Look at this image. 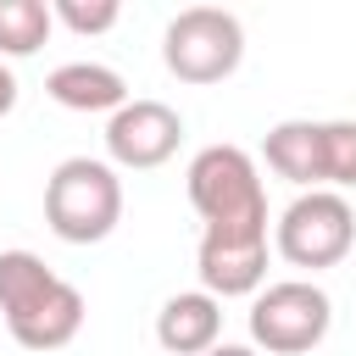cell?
<instances>
[{
	"label": "cell",
	"instance_id": "6da1fadb",
	"mask_svg": "<svg viewBox=\"0 0 356 356\" xmlns=\"http://www.w3.org/2000/svg\"><path fill=\"white\" fill-rule=\"evenodd\" d=\"M0 317L22 350H61L83 328V295L33 250H0Z\"/></svg>",
	"mask_w": 356,
	"mask_h": 356
},
{
	"label": "cell",
	"instance_id": "7a4b0ae2",
	"mask_svg": "<svg viewBox=\"0 0 356 356\" xmlns=\"http://www.w3.org/2000/svg\"><path fill=\"white\" fill-rule=\"evenodd\" d=\"M189 206L200 211L206 228L222 234H267V189L256 172V156L239 145H206L195 150L189 172H184Z\"/></svg>",
	"mask_w": 356,
	"mask_h": 356
},
{
	"label": "cell",
	"instance_id": "3957f363",
	"mask_svg": "<svg viewBox=\"0 0 356 356\" xmlns=\"http://www.w3.org/2000/svg\"><path fill=\"white\" fill-rule=\"evenodd\" d=\"M44 222L67 245H100L122 222V178L111 161L67 156L44 178Z\"/></svg>",
	"mask_w": 356,
	"mask_h": 356
},
{
	"label": "cell",
	"instance_id": "277c9868",
	"mask_svg": "<svg viewBox=\"0 0 356 356\" xmlns=\"http://www.w3.org/2000/svg\"><path fill=\"white\" fill-rule=\"evenodd\" d=\"M161 61L178 83H222L245 61V28L222 6H184L161 33Z\"/></svg>",
	"mask_w": 356,
	"mask_h": 356
},
{
	"label": "cell",
	"instance_id": "5b68a950",
	"mask_svg": "<svg viewBox=\"0 0 356 356\" xmlns=\"http://www.w3.org/2000/svg\"><path fill=\"white\" fill-rule=\"evenodd\" d=\"M356 245V211L339 189H306L284 206V217L273 222V250L289 267H339Z\"/></svg>",
	"mask_w": 356,
	"mask_h": 356
},
{
	"label": "cell",
	"instance_id": "8992f818",
	"mask_svg": "<svg viewBox=\"0 0 356 356\" xmlns=\"http://www.w3.org/2000/svg\"><path fill=\"white\" fill-rule=\"evenodd\" d=\"M334 323V300L312 284V278H284L267 284L250 300V345L267 356H306L328 339Z\"/></svg>",
	"mask_w": 356,
	"mask_h": 356
},
{
	"label": "cell",
	"instance_id": "52a82bcc",
	"mask_svg": "<svg viewBox=\"0 0 356 356\" xmlns=\"http://www.w3.org/2000/svg\"><path fill=\"white\" fill-rule=\"evenodd\" d=\"M178 139H184V117L167 100H128L122 111L106 117V156H111V167L150 172V167L178 156Z\"/></svg>",
	"mask_w": 356,
	"mask_h": 356
},
{
	"label": "cell",
	"instance_id": "ba28073f",
	"mask_svg": "<svg viewBox=\"0 0 356 356\" xmlns=\"http://www.w3.org/2000/svg\"><path fill=\"white\" fill-rule=\"evenodd\" d=\"M195 273H200V289L217 295V300L261 295L267 289V234H222V228H206L200 234V250H195Z\"/></svg>",
	"mask_w": 356,
	"mask_h": 356
},
{
	"label": "cell",
	"instance_id": "9c48e42d",
	"mask_svg": "<svg viewBox=\"0 0 356 356\" xmlns=\"http://www.w3.org/2000/svg\"><path fill=\"white\" fill-rule=\"evenodd\" d=\"M156 345L167 356H206L222 345V300L206 289L167 295L156 312Z\"/></svg>",
	"mask_w": 356,
	"mask_h": 356
},
{
	"label": "cell",
	"instance_id": "30bf717a",
	"mask_svg": "<svg viewBox=\"0 0 356 356\" xmlns=\"http://www.w3.org/2000/svg\"><path fill=\"white\" fill-rule=\"evenodd\" d=\"M261 156H267V167H273L278 178H289L300 195H306V189H328V184H323V122L289 117V122L267 128Z\"/></svg>",
	"mask_w": 356,
	"mask_h": 356
},
{
	"label": "cell",
	"instance_id": "8fae6325",
	"mask_svg": "<svg viewBox=\"0 0 356 356\" xmlns=\"http://www.w3.org/2000/svg\"><path fill=\"white\" fill-rule=\"evenodd\" d=\"M44 95L56 106H67V111H106V117L128 106V83L106 61H61L44 78Z\"/></svg>",
	"mask_w": 356,
	"mask_h": 356
},
{
	"label": "cell",
	"instance_id": "7c38bea8",
	"mask_svg": "<svg viewBox=\"0 0 356 356\" xmlns=\"http://www.w3.org/2000/svg\"><path fill=\"white\" fill-rule=\"evenodd\" d=\"M56 17L44 0H0V56H33L50 39Z\"/></svg>",
	"mask_w": 356,
	"mask_h": 356
},
{
	"label": "cell",
	"instance_id": "4fadbf2b",
	"mask_svg": "<svg viewBox=\"0 0 356 356\" xmlns=\"http://www.w3.org/2000/svg\"><path fill=\"white\" fill-rule=\"evenodd\" d=\"M323 184L328 189H356V122L350 117L323 122Z\"/></svg>",
	"mask_w": 356,
	"mask_h": 356
},
{
	"label": "cell",
	"instance_id": "5bb4252c",
	"mask_svg": "<svg viewBox=\"0 0 356 356\" xmlns=\"http://www.w3.org/2000/svg\"><path fill=\"white\" fill-rule=\"evenodd\" d=\"M50 17L61 22V28H72V33H111L117 28V17H122V6L117 0H50Z\"/></svg>",
	"mask_w": 356,
	"mask_h": 356
},
{
	"label": "cell",
	"instance_id": "9a60e30c",
	"mask_svg": "<svg viewBox=\"0 0 356 356\" xmlns=\"http://www.w3.org/2000/svg\"><path fill=\"white\" fill-rule=\"evenodd\" d=\"M17 111V78H11V67L0 61V117H11Z\"/></svg>",
	"mask_w": 356,
	"mask_h": 356
},
{
	"label": "cell",
	"instance_id": "2e32d148",
	"mask_svg": "<svg viewBox=\"0 0 356 356\" xmlns=\"http://www.w3.org/2000/svg\"><path fill=\"white\" fill-rule=\"evenodd\" d=\"M206 356H261L256 345H217V350H206Z\"/></svg>",
	"mask_w": 356,
	"mask_h": 356
}]
</instances>
